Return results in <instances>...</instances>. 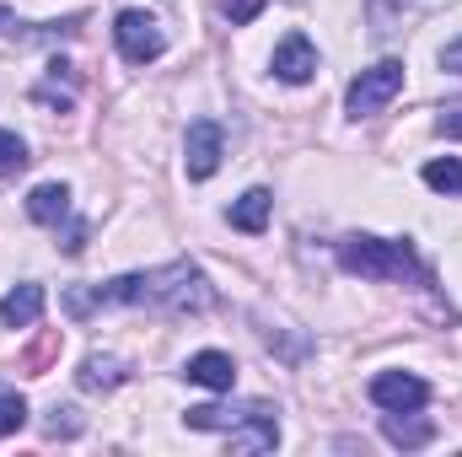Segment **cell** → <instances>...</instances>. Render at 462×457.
<instances>
[{"instance_id":"cell-1","label":"cell","mask_w":462,"mask_h":457,"mask_svg":"<svg viewBox=\"0 0 462 457\" xmlns=\"http://www.w3.org/2000/svg\"><path fill=\"white\" fill-rule=\"evenodd\" d=\"M210 302H216V285L189 258H172V264L145 269V275H118L108 285L65 291V307L76 318H87L92 307H151V312H167V318H189V312H205Z\"/></svg>"},{"instance_id":"cell-2","label":"cell","mask_w":462,"mask_h":457,"mask_svg":"<svg viewBox=\"0 0 462 457\" xmlns=\"http://www.w3.org/2000/svg\"><path fill=\"white\" fill-rule=\"evenodd\" d=\"M280 409L263 398H242V404H199L183 415L189 431H226L236 452H274L280 447Z\"/></svg>"},{"instance_id":"cell-3","label":"cell","mask_w":462,"mask_h":457,"mask_svg":"<svg viewBox=\"0 0 462 457\" xmlns=\"http://www.w3.org/2000/svg\"><path fill=\"white\" fill-rule=\"evenodd\" d=\"M339 264L365 280H420L425 275L409 242H387V237H365V231L339 242Z\"/></svg>"},{"instance_id":"cell-4","label":"cell","mask_w":462,"mask_h":457,"mask_svg":"<svg viewBox=\"0 0 462 457\" xmlns=\"http://www.w3.org/2000/svg\"><path fill=\"white\" fill-rule=\"evenodd\" d=\"M398 92H403V60H382V65H371V70H360L349 81L345 108H349V118H371V114H382Z\"/></svg>"},{"instance_id":"cell-5","label":"cell","mask_w":462,"mask_h":457,"mask_svg":"<svg viewBox=\"0 0 462 457\" xmlns=\"http://www.w3.org/2000/svg\"><path fill=\"white\" fill-rule=\"evenodd\" d=\"M114 38H118V54L129 65H151V60L167 54V33H162V22L151 11H118Z\"/></svg>"},{"instance_id":"cell-6","label":"cell","mask_w":462,"mask_h":457,"mask_svg":"<svg viewBox=\"0 0 462 457\" xmlns=\"http://www.w3.org/2000/svg\"><path fill=\"white\" fill-rule=\"evenodd\" d=\"M221 151H226V135H221V124H216V118H194V124H189V140H183V173H189L194 183L216 178V167H221Z\"/></svg>"},{"instance_id":"cell-7","label":"cell","mask_w":462,"mask_h":457,"mask_svg":"<svg viewBox=\"0 0 462 457\" xmlns=\"http://www.w3.org/2000/svg\"><path fill=\"white\" fill-rule=\"evenodd\" d=\"M371 404H376V409H393V415H398V409H414V415H420V409L430 404V387H425L414 371H376V377H371Z\"/></svg>"},{"instance_id":"cell-8","label":"cell","mask_w":462,"mask_h":457,"mask_svg":"<svg viewBox=\"0 0 462 457\" xmlns=\"http://www.w3.org/2000/svg\"><path fill=\"white\" fill-rule=\"evenodd\" d=\"M274 76L280 81H291V87H301V81H312L318 76V49H312V38L307 33H285L280 43H274Z\"/></svg>"},{"instance_id":"cell-9","label":"cell","mask_w":462,"mask_h":457,"mask_svg":"<svg viewBox=\"0 0 462 457\" xmlns=\"http://www.w3.org/2000/svg\"><path fill=\"white\" fill-rule=\"evenodd\" d=\"M87 16H65V22H16L11 11H0V38H16V43H60V38H76Z\"/></svg>"},{"instance_id":"cell-10","label":"cell","mask_w":462,"mask_h":457,"mask_svg":"<svg viewBox=\"0 0 462 457\" xmlns=\"http://www.w3.org/2000/svg\"><path fill=\"white\" fill-rule=\"evenodd\" d=\"M183 377H189V382H199V387L231 393V382H236V360H231L226 350H199V355H189Z\"/></svg>"},{"instance_id":"cell-11","label":"cell","mask_w":462,"mask_h":457,"mask_svg":"<svg viewBox=\"0 0 462 457\" xmlns=\"http://www.w3.org/2000/svg\"><path fill=\"white\" fill-rule=\"evenodd\" d=\"M38 312H43V285H32V280L0 296V323L5 329H27V323H38Z\"/></svg>"},{"instance_id":"cell-12","label":"cell","mask_w":462,"mask_h":457,"mask_svg":"<svg viewBox=\"0 0 462 457\" xmlns=\"http://www.w3.org/2000/svg\"><path fill=\"white\" fill-rule=\"evenodd\" d=\"M27 216H32L38 227H60V221L70 216V189H65V183H38V189L27 194Z\"/></svg>"},{"instance_id":"cell-13","label":"cell","mask_w":462,"mask_h":457,"mask_svg":"<svg viewBox=\"0 0 462 457\" xmlns=\"http://www.w3.org/2000/svg\"><path fill=\"white\" fill-rule=\"evenodd\" d=\"M382 431H387L393 447H409V452L425 447V442H436V425H430V420H414V409H398V415L387 409V415H382Z\"/></svg>"},{"instance_id":"cell-14","label":"cell","mask_w":462,"mask_h":457,"mask_svg":"<svg viewBox=\"0 0 462 457\" xmlns=\"http://www.w3.org/2000/svg\"><path fill=\"white\" fill-rule=\"evenodd\" d=\"M118 382H129V366L118 355H87V366H81V387L87 393H114Z\"/></svg>"},{"instance_id":"cell-15","label":"cell","mask_w":462,"mask_h":457,"mask_svg":"<svg viewBox=\"0 0 462 457\" xmlns=\"http://www.w3.org/2000/svg\"><path fill=\"white\" fill-rule=\"evenodd\" d=\"M269 210H274V194H269V189H247V194L231 205V227L236 231H263L269 227Z\"/></svg>"},{"instance_id":"cell-16","label":"cell","mask_w":462,"mask_h":457,"mask_svg":"<svg viewBox=\"0 0 462 457\" xmlns=\"http://www.w3.org/2000/svg\"><path fill=\"white\" fill-rule=\"evenodd\" d=\"M425 183H430L436 194H457V200H462V162H457V156L430 162V167H425Z\"/></svg>"},{"instance_id":"cell-17","label":"cell","mask_w":462,"mask_h":457,"mask_svg":"<svg viewBox=\"0 0 462 457\" xmlns=\"http://www.w3.org/2000/svg\"><path fill=\"white\" fill-rule=\"evenodd\" d=\"M27 162H32V156H27V140H22L16 129H0V178H16Z\"/></svg>"},{"instance_id":"cell-18","label":"cell","mask_w":462,"mask_h":457,"mask_svg":"<svg viewBox=\"0 0 462 457\" xmlns=\"http://www.w3.org/2000/svg\"><path fill=\"white\" fill-rule=\"evenodd\" d=\"M22 425H27V398L0 382V436H16Z\"/></svg>"},{"instance_id":"cell-19","label":"cell","mask_w":462,"mask_h":457,"mask_svg":"<svg viewBox=\"0 0 462 457\" xmlns=\"http://www.w3.org/2000/svg\"><path fill=\"white\" fill-rule=\"evenodd\" d=\"M263 5H269V0H221V16H226L231 27H247Z\"/></svg>"},{"instance_id":"cell-20","label":"cell","mask_w":462,"mask_h":457,"mask_svg":"<svg viewBox=\"0 0 462 457\" xmlns=\"http://www.w3.org/2000/svg\"><path fill=\"white\" fill-rule=\"evenodd\" d=\"M49 436H81V420H76V409H49Z\"/></svg>"},{"instance_id":"cell-21","label":"cell","mask_w":462,"mask_h":457,"mask_svg":"<svg viewBox=\"0 0 462 457\" xmlns=\"http://www.w3.org/2000/svg\"><path fill=\"white\" fill-rule=\"evenodd\" d=\"M54 355H60V334H43V340L32 344V355H27V366H32V371L43 377V366H49Z\"/></svg>"},{"instance_id":"cell-22","label":"cell","mask_w":462,"mask_h":457,"mask_svg":"<svg viewBox=\"0 0 462 457\" xmlns=\"http://www.w3.org/2000/svg\"><path fill=\"white\" fill-rule=\"evenodd\" d=\"M441 70H452V76H462V38H452V43L441 49Z\"/></svg>"},{"instance_id":"cell-23","label":"cell","mask_w":462,"mask_h":457,"mask_svg":"<svg viewBox=\"0 0 462 457\" xmlns=\"http://www.w3.org/2000/svg\"><path fill=\"white\" fill-rule=\"evenodd\" d=\"M436 129H441V135H457V140H462V108L441 114V118H436Z\"/></svg>"}]
</instances>
